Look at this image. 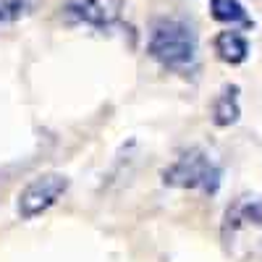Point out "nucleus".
<instances>
[{
    "instance_id": "4",
    "label": "nucleus",
    "mask_w": 262,
    "mask_h": 262,
    "mask_svg": "<svg viewBox=\"0 0 262 262\" xmlns=\"http://www.w3.org/2000/svg\"><path fill=\"white\" fill-rule=\"evenodd\" d=\"M69 191V179L63 173H39L34 176L24 189L18 191V202H16V212L21 221H34L37 215L48 212L53 205H58V200Z\"/></svg>"
},
{
    "instance_id": "3",
    "label": "nucleus",
    "mask_w": 262,
    "mask_h": 262,
    "mask_svg": "<svg viewBox=\"0 0 262 262\" xmlns=\"http://www.w3.org/2000/svg\"><path fill=\"white\" fill-rule=\"evenodd\" d=\"M223 181V168L205 149L191 147L163 170V184L176 189H196L202 194H215Z\"/></svg>"
},
{
    "instance_id": "6",
    "label": "nucleus",
    "mask_w": 262,
    "mask_h": 262,
    "mask_svg": "<svg viewBox=\"0 0 262 262\" xmlns=\"http://www.w3.org/2000/svg\"><path fill=\"white\" fill-rule=\"evenodd\" d=\"M215 53L221 60L238 66L249 58V39L238 32V29H226L215 37Z\"/></svg>"
},
{
    "instance_id": "2",
    "label": "nucleus",
    "mask_w": 262,
    "mask_h": 262,
    "mask_svg": "<svg viewBox=\"0 0 262 262\" xmlns=\"http://www.w3.org/2000/svg\"><path fill=\"white\" fill-rule=\"evenodd\" d=\"M223 244L231 257L249 262L262 257V196L242 194L228 205L223 217Z\"/></svg>"
},
{
    "instance_id": "8",
    "label": "nucleus",
    "mask_w": 262,
    "mask_h": 262,
    "mask_svg": "<svg viewBox=\"0 0 262 262\" xmlns=\"http://www.w3.org/2000/svg\"><path fill=\"white\" fill-rule=\"evenodd\" d=\"M242 116V107H238V86H226V90L217 95L215 105H212V121L215 126H231Z\"/></svg>"
},
{
    "instance_id": "1",
    "label": "nucleus",
    "mask_w": 262,
    "mask_h": 262,
    "mask_svg": "<svg viewBox=\"0 0 262 262\" xmlns=\"http://www.w3.org/2000/svg\"><path fill=\"white\" fill-rule=\"evenodd\" d=\"M147 53L168 71H176V74L194 71L196 60H200L196 27L181 16H160L149 29Z\"/></svg>"
},
{
    "instance_id": "7",
    "label": "nucleus",
    "mask_w": 262,
    "mask_h": 262,
    "mask_svg": "<svg viewBox=\"0 0 262 262\" xmlns=\"http://www.w3.org/2000/svg\"><path fill=\"white\" fill-rule=\"evenodd\" d=\"M210 13L215 21L233 27H252V18L247 8L242 6V0H210Z\"/></svg>"
},
{
    "instance_id": "9",
    "label": "nucleus",
    "mask_w": 262,
    "mask_h": 262,
    "mask_svg": "<svg viewBox=\"0 0 262 262\" xmlns=\"http://www.w3.org/2000/svg\"><path fill=\"white\" fill-rule=\"evenodd\" d=\"M42 0H0V27L13 24V21L29 16Z\"/></svg>"
},
{
    "instance_id": "5",
    "label": "nucleus",
    "mask_w": 262,
    "mask_h": 262,
    "mask_svg": "<svg viewBox=\"0 0 262 262\" xmlns=\"http://www.w3.org/2000/svg\"><path fill=\"white\" fill-rule=\"evenodd\" d=\"M123 13V0H71L63 6L69 24H86L92 29H113Z\"/></svg>"
}]
</instances>
